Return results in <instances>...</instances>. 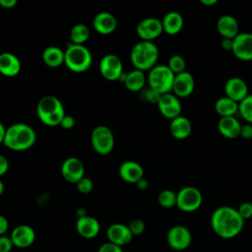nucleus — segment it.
<instances>
[{"mask_svg":"<svg viewBox=\"0 0 252 252\" xmlns=\"http://www.w3.org/2000/svg\"><path fill=\"white\" fill-rule=\"evenodd\" d=\"M175 75L167 67V65H156L148 74L147 81L149 88L155 90L160 94L171 93Z\"/></svg>","mask_w":252,"mask_h":252,"instance_id":"39448f33","label":"nucleus"},{"mask_svg":"<svg viewBox=\"0 0 252 252\" xmlns=\"http://www.w3.org/2000/svg\"><path fill=\"white\" fill-rule=\"evenodd\" d=\"M8 228H9L8 220L4 216L0 215V236L4 235L5 232H7Z\"/></svg>","mask_w":252,"mask_h":252,"instance_id":"37998d69","label":"nucleus"},{"mask_svg":"<svg viewBox=\"0 0 252 252\" xmlns=\"http://www.w3.org/2000/svg\"><path fill=\"white\" fill-rule=\"evenodd\" d=\"M243 139H251L252 138V124L245 123L241 125L240 136Z\"/></svg>","mask_w":252,"mask_h":252,"instance_id":"a19ab883","label":"nucleus"},{"mask_svg":"<svg viewBox=\"0 0 252 252\" xmlns=\"http://www.w3.org/2000/svg\"><path fill=\"white\" fill-rule=\"evenodd\" d=\"M176 207L185 213L197 211L203 203V195L201 191L194 186H185L177 193Z\"/></svg>","mask_w":252,"mask_h":252,"instance_id":"423d86ee","label":"nucleus"},{"mask_svg":"<svg viewBox=\"0 0 252 252\" xmlns=\"http://www.w3.org/2000/svg\"><path fill=\"white\" fill-rule=\"evenodd\" d=\"M63 178L69 183H77L85 175V165L81 159L75 157L66 158L61 165Z\"/></svg>","mask_w":252,"mask_h":252,"instance_id":"ddd939ff","label":"nucleus"},{"mask_svg":"<svg viewBox=\"0 0 252 252\" xmlns=\"http://www.w3.org/2000/svg\"><path fill=\"white\" fill-rule=\"evenodd\" d=\"M158 107L161 115L169 120L180 116L182 111V104L179 98L172 93L161 94L158 102Z\"/></svg>","mask_w":252,"mask_h":252,"instance_id":"9b49d317","label":"nucleus"},{"mask_svg":"<svg viewBox=\"0 0 252 252\" xmlns=\"http://www.w3.org/2000/svg\"><path fill=\"white\" fill-rule=\"evenodd\" d=\"M244 222L237 209L230 206H220L211 216V226L214 232L223 239L237 236L242 231Z\"/></svg>","mask_w":252,"mask_h":252,"instance_id":"f257e3e1","label":"nucleus"},{"mask_svg":"<svg viewBox=\"0 0 252 252\" xmlns=\"http://www.w3.org/2000/svg\"><path fill=\"white\" fill-rule=\"evenodd\" d=\"M17 5V0H0V6L4 9H12Z\"/></svg>","mask_w":252,"mask_h":252,"instance_id":"a18cd8bd","label":"nucleus"},{"mask_svg":"<svg viewBox=\"0 0 252 252\" xmlns=\"http://www.w3.org/2000/svg\"><path fill=\"white\" fill-rule=\"evenodd\" d=\"M14 244L10 236L2 235L0 236V252H11Z\"/></svg>","mask_w":252,"mask_h":252,"instance_id":"e433bc0d","label":"nucleus"},{"mask_svg":"<svg viewBox=\"0 0 252 252\" xmlns=\"http://www.w3.org/2000/svg\"><path fill=\"white\" fill-rule=\"evenodd\" d=\"M36 140V133L33 128L25 123H17L15 138V152H22L32 148Z\"/></svg>","mask_w":252,"mask_h":252,"instance_id":"4468645a","label":"nucleus"},{"mask_svg":"<svg viewBox=\"0 0 252 252\" xmlns=\"http://www.w3.org/2000/svg\"><path fill=\"white\" fill-rule=\"evenodd\" d=\"M241 125L235 116L220 117L218 122V130L224 138L235 139L240 136Z\"/></svg>","mask_w":252,"mask_h":252,"instance_id":"5701e85b","label":"nucleus"},{"mask_svg":"<svg viewBox=\"0 0 252 252\" xmlns=\"http://www.w3.org/2000/svg\"><path fill=\"white\" fill-rule=\"evenodd\" d=\"M136 185H137V187H138L140 190H146V189L148 188V186H149V182H148L147 179L142 178L141 180H139V181L136 183Z\"/></svg>","mask_w":252,"mask_h":252,"instance_id":"49530a36","label":"nucleus"},{"mask_svg":"<svg viewBox=\"0 0 252 252\" xmlns=\"http://www.w3.org/2000/svg\"><path fill=\"white\" fill-rule=\"evenodd\" d=\"M76 229L82 237L91 239L99 233L100 224L95 218L86 215L78 218L76 221Z\"/></svg>","mask_w":252,"mask_h":252,"instance_id":"6ab92c4d","label":"nucleus"},{"mask_svg":"<svg viewBox=\"0 0 252 252\" xmlns=\"http://www.w3.org/2000/svg\"><path fill=\"white\" fill-rule=\"evenodd\" d=\"M75 123H76L75 119H74V117L72 115L65 114V116L63 117L60 125H61L62 128L69 130V129H72L75 126Z\"/></svg>","mask_w":252,"mask_h":252,"instance_id":"ea45409f","label":"nucleus"},{"mask_svg":"<svg viewBox=\"0 0 252 252\" xmlns=\"http://www.w3.org/2000/svg\"><path fill=\"white\" fill-rule=\"evenodd\" d=\"M231 52L242 61L252 60V32H239L233 38V46Z\"/></svg>","mask_w":252,"mask_h":252,"instance_id":"f8f14e48","label":"nucleus"},{"mask_svg":"<svg viewBox=\"0 0 252 252\" xmlns=\"http://www.w3.org/2000/svg\"><path fill=\"white\" fill-rule=\"evenodd\" d=\"M161 24L165 33L169 35H175L181 32L184 26V19L180 13L171 11L163 16Z\"/></svg>","mask_w":252,"mask_h":252,"instance_id":"a878e982","label":"nucleus"},{"mask_svg":"<svg viewBox=\"0 0 252 252\" xmlns=\"http://www.w3.org/2000/svg\"><path fill=\"white\" fill-rule=\"evenodd\" d=\"M119 175L127 183L136 184L144 178V169L142 165L134 160H127L120 164Z\"/></svg>","mask_w":252,"mask_h":252,"instance_id":"412c9836","label":"nucleus"},{"mask_svg":"<svg viewBox=\"0 0 252 252\" xmlns=\"http://www.w3.org/2000/svg\"><path fill=\"white\" fill-rule=\"evenodd\" d=\"M91 143L96 154L101 156L108 155L114 147L113 133L107 126L98 125L91 134Z\"/></svg>","mask_w":252,"mask_h":252,"instance_id":"0eeeda50","label":"nucleus"},{"mask_svg":"<svg viewBox=\"0 0 252 252\" xmlns=\"http://www.w3.org/2000/svg\"><path fill=\"white\" fill-rule=\"evenodd\" d=\"M217 32L222 38L233 39L239 33L237 20L231 15H222L217 21Z\"/></svg>","mask_w":252,"mask_h":252,"instance_id":"4be33fe9","label":"nucleus"},{"mask_svg":"<svg viewBox=\"0 0 252 252\" xmlns=\"http://www.w3.org/2000/svg\"><path fill=\"white\" fill-rule=\"evenodd\" d=\"M195 89V80L193 75L188 72L184 71L180 74L175 75L173 86H172V94H175L178 98L188 97L192 94Z\"/></svg>","mask_w":252,"mask_h":252,"instance_id":"2eb2a0df","label":"nucleus"},{"mask_svg":"<svg viewBox=\"0 0 252 252\" xmlns=\"http://www.w3.org/2000/svg\"><path fill=\"white\" fill-rule=\"evenodd\" d=\"M91 34L90 29L85 24H76L70 32V38L73 44L84 45Z\"/></svg>","mask_w":252,"mask_h":252,"instance_id":"c756f323","label":"nucleus"},{"mask_svg":"<svg viewBox=\"0 0 252 252\" xmlns=\"http://www.w3.org/2000/svg\"><path fill=\"white\" fill-rule=\"evenodd\" d=\"M191 131L192 124L187 117L180 115L170 120L169 132L173 138L177 140H184L190 136Z\"/></svg>","mask_w":252,"mask_h":252,"instance_id":"393cba45","label":"nucleus"},{"mask_svg":"<svg viewBox=\"0 0 252 252\" xmlns=\"http://www.w3.org/2000/svg\"><path fill=\"white\" fill-rule=\"evenodd\" d=\"M238 113L246 123L252 124V94H249L238 103Z\"/></svg>","mask_w":252,"mask_h":252,"instance_id":"7c9ffc66","label":"nucleus"},{"mask_svg":"<svg viewBox=\"0 0 252 252\" xmlns=\"http://www.w3.org/2000/svg\"><path fill=\"white\" fill-rule=\"evenodd\" d=\"M42 60L48 67L56 68L64 64V51L57 46H48L42 51Z\"/></svg>","mask_w":252,"mask_h":252,"instance_id":"cd10ccee","label":"nucleus"},{"mask_svg":"<svg viewBox=\"0 0 252 252\" xmlns=\"http://www.w3.org/2000/svg\"><path fill=\"white\" fill-rule=\"evenodd\" d=\"M77 189L80 193L82 194H89L92 192L93 188H94V183L92 181L91 178L84 176L83 178H81L77 183H76Z\"/></svg>","mask_w":252,"mask_h":252,"instance_id":"72a5a7b5","label":"nucleus"},{"mask_svg":"<svg viewBox=\"0 0 252 252\" xmlns=\"http://www.w3.org/2000/svg\"><path fill=\"white\" fill-rule=\"evenodd\" d=\"M215 110L220 117L234 116L238 112V103L224 95L217 99Z\"/></svg>","mask_w":252,"mask_h":252,"instance_id":"c85d7f7f","label":"nucleus"},{"mask_svg":"<svg viewBox=\"0 0 252 252\" xmlns=\"http://www.w3.org/2000/svg\"><path fill=\"white\" fill-rule=\"evenodd\" d=\"M128 227H129L131 233L133 234V236H135V235H141L145 231L146 224H145L144 220H142L140 219H135L128 224Z\"/></svg>","mask_w":252,"mask_h":252,"instance_id":"f704fd0d","label":"nucleus"},{"mask_svg":"<svg viewBox=\"0 0 252 252\" xmlns=\"http://www.w3.org/2000/svg\"><path fill=\"white\" fill-rule=\"evenodd\" d=\"M160 94H158V92H156L155 90L149 88L147 91H146V99L151 102V103H157L158 102L159 100V97H160Z\"/></svg>","mask_w":252,"mask_h":252,"instance_id":"58836bf2","label":"nucleus"},{"mask_svg":"<svg viewBox=\"0 0 252 252\" xmlns=\"http://www.w3.org/2000/svg\"><path fill=\"white\" fill-rule=\"evenodd\" d=\"M4 189H5V186H4V183L0 180V196L3 194L4 192Z\"/></svg>","mask_w":252,"mask_h":252,"instance_id":"8fccbe9b","label":"nucleus"},{"mask_svg":"<svg viewBox=\"0 0 252 252\" xmlns=\"http://www.w3.org/2000/svg\"><path fill=\"white\" fill-rule=\"evenodd\" d=\"M147 78L143 71L134 69L133 71L126 74L123 78V82L127 90L131 92H139L144 89Z\"/></svg>","mask_w":252,"mask_h":252,"instance_id":"bb28decb","label":"nucleus"},{"mask_svg":"<svg viewBox=\"0 0 252 252\" xmlns=\"http://www.w3.org/2000/svg\"><path fill=\"white\" fill-rule=\"evenodd\" d=\"M10 237L15 247L28 248L35 240V232L32 226L28 224H20L14 227Z\"/></svg>","mask_w":252,"mask_h":252,"instance_id":"f3484780","label":"nucleus"},{"mask_svg":"<svg viewBox=\"0 0 252 252\" xmlns=\"http://www.w3.org/2000/svg\"><path fill=\"white\" fill-rule=\"evenodd\" d=\"M20 59L13 53L3 52L0 54V73L6 77H15L21 71Z\"/></svg>","mask_w":252,"mask_h":252,"instance_id":"b1692460","label":"nucleus"},{"mask_svg":"<svg viewBox=\"0 0 252 252\" xmlns=\"http://www.w3.org/2000/svg\"><path fill=\"white\" fill-rule=\"evenodd\" d=\"M99 72L107 81L120 80L123 75V64L120 58L114 54L104 55L99 62Z\"/></svg>","mask_w":252,"mask_h":252,"instance_id":"1a4fd4ad","label":"nucleus"},{"mask_svg":"<svg viewBox=\"0 0 252 252\" xmlns=\"http://www.w3.org/2000/svg\"><path fill=\"white\" fill-rule=\"evenodd\" d=\"M97 252H123V250H122V247L107 241L100 245Z\"/></svg>","mask_w":252,"mask_h":252,"instance_id":"4c0bfd02","label":"nucleus"},{"mask_svg":"<svg viewBox=\"0 0 252 252\" xmlns=\"http://www.w3.org/2000/svg\"><path fill=\"white\" fill-rule=\"evenodd\" d=\"M5 133H6V128H5V126L0 122V144H3L4 137H5Z\"/></svg>","mask_w":252,"mask_h":252,"instance_id":"de8ad7c7","label":"nucleus"},{"mask_svg":"<svg viewBox=\"0 0 252 252\" xmlns=\"http://www.w3.org/2000/svg\"><path fill=\"white\" fill-rule=\"evenodd\" d=\"M136 32L141 40L153 41L163 32L161 20L154 17L146 18L138 24Z\"/></svg>","mask_w":252,"mask_h":252,"instance_id":"9d476101","label":"nucleus"},{"mask_svg":"<svg viewBox=\"0 0 252 252\" xmlns=\"http://www.w3.org/2000/svg\"><path fill=\"white\" fill-rule=\"evenodd\" d=\"M158 55V48L153 41L141 40L132 47L130 60L135 69L145 72L157 65Z\"/></svg>","mask_w":252,"mask_h":252,"instance_id":"f03ea898","label":"nucleus"},{"mask_svg":"<svg viewBox=\"0 0 252 252\" xmlns=\"http://www.w3.org/2000/svg\"><path fill=\"white\" fill-rule=\"evenodd\" d=\"M176 198L177 194L174 191L170 189H164L159 192L158 196V202L162 208L170 209L176 206Z\"/></svg>","mask_w":252,"mask_h":252,"instance_id":"2f4dec72","label":"nucleus"},{"mask_svg":"<svg viewBox=\"0 0 252 252\" xmlns=\"http://www.w3.org/2000/svg\"><path fill=\"white\" fill-rule=\"evenodd\" d=\"M233 46V39L230 38H222L220 40V47L225 51H231Z\"/></svg>","mask_w":252,"mask_h":252,"instance_id":"c03bdc74","label":"nucleus"},{"mask_svg":"<svg viewBox=\"0 0 252 252\" xmlns=\"http://www.w3.org/2000/svg\"><path fill=\"white\" fill-rule=\"evenodd\" d=\"M224 94L239 103L249 94L246 82L239 77L229 78L224 85Z\"/></svg>","mask_w":252,"mask_h":252,"instance_id":"dca6fc26","label":"nucleus"},{"mask_svg":"<svg viewBox=\"0 0 252 252\" xmlns=\"http://www.w3.org/2000/svg\"><path fill=\"white\" fill-rule=\"evenodd\" d=\"M66 67L74 73H83L89 70L93 63V55L85 45L73 44L68 45L64 51Z\"/></svg>","mask_w":252,"mask_h":252,"instance_id":"20e7f679","label":"nucleus"},{"mask_svg":"<svg viewBox=\"0 0 252 252\" xmlns=\"http://www.w3.org/2000/svg\"><path fill=\"white\" fill-rule=\"evenodd\" d=\"M237 212L240 217L246 220L252 218V203L251 202H243L237 208Z\"/></svg>","mask_w":252,"mask_h":252,"instance_id":"c9c22d12","label":"nucleus"},{"mask_svg":"<svg viewBox=\"0 0 252 252\" xmlns=\"http://www.w3.org/2000/svg\"><path fill=\"white\" fill-rule=\"evenodd\" d=\"M201 3L204 6H214L218 3V0H201Z\"/></svg>","mask_w":252,"mask_h":252,"instance_id":"09e8293b","label":"nucleus"},{"mask_svg":"<svg viewBox=\"0 0 252 252\" xmlns=\"http://www.w3.org/2000/svg\"><path fill=\"white\" fill-rule=\"evenodd\" d=\"M9 168V161L5 156L0 155V176H3Z\"/></svg>","mask_w":252,"mask_h":252,"instance_id":"79ce46f5","label":"nucleus"},{"mask_svg":"<svg viewBox=\"0 0 252 252\" xmlns=\"http://www.w3.org/2000/svg\"><path fill=\"white\" fill-rule=\"evenodd\" d=\"M167 67L172 71L174 75H177L186 71V61L181 55L174 54L169 57Z\"/></svg>","mask_w":252,"mask_h":252,"instance_id":"473e14b6","label":"nucleus"},{"mask_svg":"<svg viewBox=\"0 0 252 252\" xmlns=\"http://www.w3.org/2000/svg\"><path fill=\"white\" fill-rule=\"evenodd\" d=\"M106 236L109 242L120 247L129 244L133 238V234L128 225L122 223H113L109 225L106 231Z\"/></svg>","mask_w":252,"mask_h":252,"instance_id":"a211bd4d","label":"nucleus"},{"mask_svg":"<svg viewBox=\"0 0 252 252\" xmlns=\"http://www.w3.org/2000/svg\"><path fill=\"white\" fill-rule=\"evenodd\" d=\"M166 241L171 249L182 251L190 246L192 242V234L189 228L184 225L177 224L168 230L166 234Z\"/></svg>","mask_w":252,"mask_h":252,"instance_id":"6e6552de","label":"nucleus"},{"mask_svg":"<svg viewBox=\"0 0 252 252\" xmlns=\"http://www.w3.org/2000/svg\"><path fill=\"white\" fill-rule=\"evenodd\" d=\"M36 113L39 120L47 126L60 125L65 110L62 102L54 95H44L36 105Z\"/></svg>","mask_w":252,"mask_h":252,"instance_id":"7ed1b4c3","label":"nucleus"},{"mask_svg":"<svg viewBox=\"0 0 252 252\" xmlns=\"http://www.w3.org/2000/svg\"><path fill=\"white\" fill-rule=\"evenodd\" d=\"M93 27L97 33L106 35L115 32L117 20L114 15L108 12H100L96 14L93 20Z\"/></svg>","mask_w":252,"mask_h":252,"instance_id":"aec40b11","label":"nucleus"}]
</instances>
